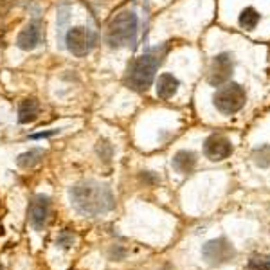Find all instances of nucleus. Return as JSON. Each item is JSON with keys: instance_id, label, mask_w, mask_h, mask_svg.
Here are the masks:
<instances>
[{"instance_id": "obj_11", "label": "nucleus", "mask_w": 270, "mask_h": 270, "mask_svg": "<svg viewBox=\"0 0 270 270\" xmlns=\"http://www.w3.org/2000/svg\"><path fill=\"white\" fill-rule=\"evenodd\" d=\"M178 86H180V81L169 72H164L159 76L157 80V96L160 99H169L177 94Z\"/></svg>"}, {"instance_id": "obj_19", "label": "nucleus", "mask_w": 270, "mask_h": 270, "mask_svg": "<svg viewBox=\"0 0 270 270\" xmlns=\"http://www.w3.org/2000/svg\"><path fill=\"white\" fill-rule=\"evenodd\" d=\"M60 132V130H49V132H40V134H33L29 135V139H45V137H52Z\"/></svg>"}, {"instance_id": "obj_9", "label": "nucleus", "mask_w": 270, "mask_h": 270, "mask_svg": "<svg viewBox=\"0 0 270 270\" xmlns=\"http://www.w3.org/2000/svg\"><path fill=\"white\" fill-rule=\"evenodd\" d=\"M49 209H51V200L43 195H36L29 203V223L33 229L42 231L47 225L49 220Z\"/></svg>"}, {"instance_id": "obj_14", "label": "nucleus", "mask_w": 270, "mask_h": 270, "mask_svg": "<svg viewBox=\"0 0 270 270\" xmlns=\"http://www.w3.org/2000/svg\"><path fill=\"white\" fill-rule=\"evenodd\" d=\"M43 155H45V152H43L42 148H33V150H29V152L18 155L17 164H18L20 168H24V169H29V168L36 166L38 162L43 159Z\"/></svg>"}, {"instance_id": "obj_10", "label": "nucleus", "mask_w": 270, "mask_h": 270, "mask_svg": "<svg viewBox=\"0 0 270 270\" xmlns=\"http://www.w3.org/2000/svg\"><path fill=\"white\" fill-rule=\"evenodd\" d=\"M42 38V29H40V22H29L24 29L20 31V34L17 36V45L22 51H33L38 47Z\"/></svg>"}, {"instance_id": "obj_17", "label": "nucleus", "mask_w": 270, "mask_h": 270, "mask_svg": "<svg viewBox=\"0 0 270 270\" xmlns=\"http://www.w3.org/2000/svg\"><path fill=\"white\" fill-rule=\"evenodd\" d=\"M247 267L249 270H270V258H251Z\"/></svg>"}, {"instance_id": "obj_4", "label": "nucleus", "mask_w": 270, "mask_h": 270, "mask_svg": "<svg viewBox=\"0 0 270 270\" xmlns=\"http://www.w3.org/2000/svg\"><path fill=\"white\" fill-rule=\"evenodd\" d=\"M245 101L247 94L243 90V86L238 85V83H225L213 96V104L216 106V110L225 114V116L239 112L245 106Z\"/></svg>"}, {"instance_id": "obj_18", "label": "nucleus", "mask_w": 270, "mask_h": 270, "mask_svg": "<svg viewBox=\"0 0 270 270\" xmlns=\"http://www.w3.org/2000/svg\"><path fill=\"white\" fill-rule=\"evenodd\" d=\"M96 152H98V155L101 157L103 160H110L112 159V153H114V148H112V144L108 141H99L98 142V148H96Z\"/></svg>"}, {"instance_id": "obj_5", "label": "nucleus", "mask_w": 270, "mask_h": 270, "mask_svg": "<svg viewBox=\"0 0 270 270\" xmlns=\"http://www.w3.org/2000/svg\"><path fill=\"white\" fill-rule=\"evenodd\" d=\"M98 43V34L88 29V27H83V25H78V27H70L65 34V45L67 49L72 52L74 56L78 58H85L94 51Z\"/></svg>"}, {"instance_id": "obj_15", "label": "nucleus", "mask_w": 270, "mask_h": 270, "mask_svg": "<svg viewBox=\"0 0 270 270\" xmlns=\"http://www.w3.org/2000/svg\"><path fill=\"white\" fill-rule=\"evenodd\" d=\"M259 20H261V15H259L258 9H254V7H245L243 11L239 13V25L247 29V31H251V29H256V25L259 24Z\"/></svg>"}, {"instance_id": "obj_7", "label": "nucleus", "mask_w": 270, "mask_h": 270, "mask_svg": "<svg viewBox=\"0 0 270 270\" xmlns=\"http://www.w3.org/2000/svg\"><path fill=\"white\" fill-rule=\"evenodd\" d=\"M233 56L229 52H221V54H216L211 62V67H209V76L207 81L209 85L213 86H221L225 85L231 76H233Z\"/></svg>"}, {"instance_id": "obj_13", "label": "nucleus", "mask_w": 270, "mask_h": 270, "mask_svg": "<svg viewBox=\"0 0 270 270\" xmlns=\"http://www.w3.org/2000/svg\"><path fill=\"white\" fill-rule=\"evenodd\" d=\"M40 116V104L36 99H24L18 106V123L29 124L34 123Z\"/></svg>"}, {"instance_id": "obj_12", "label": "nucleus", "mask_w": 270, "mask_h": 270, "mask_svg": "<svg viewBox=\"0 0 270 270\" xmlns=\"http://www.w3.org/2000/svg\"><path fill=\"white\" fill-rule=\"evenodd\" d=\"M197 166V155L193 153L191 150H180L173 157V168L182 175H187L195 169Z\"/></svg>"}, {"instance_id": "obj_20", "label": "nucleus", "mask_w": 270, "mask_h": 270, "mask_svg": "<svg viewBox=\"0 0 270 270\" xmlns=\"http://www.w3.org/2000/svg\"><path fill=\"white\" fill-rule=\"evenodd\" d=\"M142 180H146V182H150V184H155V182H159V178L152 177V173H150V171H146L144 175H142Z\"/></svg>"}, {"instance_id": "obj_8", "label": "nucleus", "mask_w": 270, "mask_h": 270, "mask_svg": "<svg viewBox=\"0 0 270 270\" xmlns=\"http://www.w3.org/2000/svg\"><path fill=\"white\" fill-rule=\"evenodd\" d=\"M231 153H233V144L223 135L213 134L203 142V155L209 160H213V162H220V160L229 159Z\"/></svg>"}, {"instance_id": "obj_6", "label": "nucleus", "mask_w": 270, "mask_h": 270, "mask_svg": "<svg viewBox=\"0 0 270 270\" xmlns=\"http://www.w3.org/2000/svg\"><path fill=\"white\" fill-rule=\"evenodd\" d=\"M236 249L234 245L229 241L225 236L216 239H211L205 245L202 247V256L205 259V263L211 265V267H221L225 263H231L236 258Z\"/></svg>"}, {"instance_id": "obj_2", "label": "nucleus", "mask_w": 270, "mask_h": 270, "mask_svg": "<svg viewBox=\"0 0 270 270\" xmlns=\"http://www.w3.org/2000/svg\"><path fill=\"white\" fill-rule=\"evenodd\" d=\"M168 52V47H155L150 49L148 52L141 54L139 58H135L134 62L130 63L126 68V76H124V83L128 88L135 90V92H144L148 90L155 80L157 68L160 67V63L164 60V56Z\"/></svg>"}, {"instance_id": "obj_3", "label": "nucleus", "mask_w": 270, "mask_h": 270, "mask_svg": "<svg viewBox=\"0 0 270 270\" xmlns=\"http://www.w3.org/2000/svg\"><path fill=\"white\" fill-rule=\"evenodd\" d=\"M137 27H139V18L134 11H121L110 20L108 29H106V43L112 49L126 47L135 42L137 36Z\"/></svg>"}, {"instance_id": "obj_21", "label": "nucleus", "mask_w": 270, "mask_h": 270, "mask_svg": "<svg viewBox=\"0 0 270 270\" xmlns=\"http://www.w3.org/2000/svg\"><path fill=\"white\" fill-rule=\"evenodd\" d=\"M0 270H2V267H0Z\"/></svg>"}, {"instance_id": "obj_16", "label": "nucleus", "mask_w": 270, "mask_h": 270, "mask_svg": "<svg viewBox=\"0 0 270 270\" xmlns=\"http://www.w3.org/2000/svg\"><path fill=\"white\" fill-rule=\"evenodd\" d=\"M252 160L254 164L259 168H269L270 166V144H263V146L256 148L252 152Z\"/></svg>"}, {"instance_id": "obj_1", "label": "nucleus", "mask_w": 270, "mask_h": 270, "mask_svg": "<svg viewBox=\"0 0 270 270\" xmlns=\"http://www.w3.org/2000/svg\"><path fill=\"white\" fill-rule=\"evenodd\" d=\"M70 200L74 207L85 216H99L116 207V198L106 184L96 180H83L70 189Z\"/></svg>"}]
</instances>
